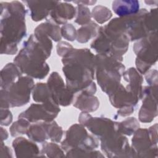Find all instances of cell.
Returning a JSON list of instances; mask_svg holds the SVG:
<instances>
[{
    "label": "cell",
    "mask_w": 158,
    "mask_h": 158,
    "mask_svg": "<svg viewBox=\"0 0 158 158\" xmlns=\"http://www.w3.org/2000/svg\"><path fill=\"white\" fill-rule=\"evenodd\" d=\"M112 57L105 54L96 56L95 70L97 81L101 89L108 95L120 84L121 77L125 72V66Z\"/></svg>",
    "instance_id": "4"
},
{
    "label": "cell",
    "mask_w": 158,
    "mask_h": 158,
    "mask_svg": "<svg viewBox=\"0 0 158 158\" xmlns=\"http://www.w3.org/2000/svg\"><path fill=\"white\" fill-rule=\"evenodd\" d=\"M36 28L47 35L54 41H59L61 40L60 28L58 25L52 20H47L46 22L38 25Z\"/></svg>",
    "instance_id": "23"
},
{
    "label": "cell",
    "mask_w": 158,
    "mask_h": 158,
    "mask_svg": "<svg viewBox=\"0 0 158 158\" xmlns=\"http://www.w3.org/2000/svg\"><path fill=\"white\" fill-rule=\"evenodd\" d=\"M111 104L117 108L132 106L135 107L139 98L125 88L121 83L112 93L109 94Z\"/></svg>",
    "instance_id": "12"
},
{
    "label": "cell",
    "mask_w": 158,
    "mask_h": 158,
    "mask_svg": "<svg viewBox=\"0 0 158 158\" xmlns=\"http://www.w3.org/2000/svg\"><path fill=\"white\" fill-rule=\"evenodd\" d=\"M72 49L73 47L67 42L61 41L57 46V52L59 56L64 57Z\"/></svg>",
    "instance_id": "30"
},
{
    "label": "cell",
    "mask_w": 158,
    "mask_h": 158,
    "mask_svg": "<svg viewBox=\"0 0 158 158\" xmlns=\"http://www.w3.org/2000/svg\"><path fill=\"white\" fill-rule=\"evenodd\" d=\"M34 86V82L31 77L21 76L7 87L2 88L1 108L19 107L27 104L30 101L31 91Z\"/></svg>",
    "instance_id": "5"
},
{
    "label": "cell",
    "mask_w": 158,
    "mask_h": 158,
    "mask_svg": "<svg viewBox=\"0 0 158 158\" xmlns=\"http://www.w3.org/2000/svg\"><path fill=\"white\" fill-rule=\"evenodd\" d=\"M1 124L2 125H5V126L9 125L12 120V115L10 111L8 110V108H1Z\"/></svg>",
    "instance_id": "31"
},
{
    "label": "cell",
    "mask_w": 158,
    "mask_h": 158,
    "mask_svg": "<svg viewBox=\"0 0 158 158\" xmlns=\"http://www.w3.org/2000/svg\"><path fill=\"white\" fill-rule=\"evenodd\" d=\"M146 74V81L149 86L157 85V71L156 70H149Z\"/></svg>",
    "instance_id": "32"
},
{
    "label": "cell",
    "mask_w": 158,
    "mask_h": 158,
    "mask_svg": "<svg viewBox=\"0 0 158 158\" xmlns=\"http://www.w3.org/2000/svg\"><path fill=\"white\" fill-rule=\"evenodd\" d=\"M22 75L20 69L12 63L7 64L1 73V89L7 87L17 80Z\"/></svg>",
    "instance_id": "20"
},
{
    "label": "cell",
    "mask_w": 158,
    "mask_h": 158,
    "mask_svg": "<svg viewBox=\"0 0 158 158\" xmlns=\"http://www.w3.org/2000/svg\"><path fill=\"white\" fill-rule=\"evenodd\" d=\"M112 15V13L109 9L101 5L95 6L91 11V16L100 24L108 21Z\"/></svg>",
    "instance_id": "25"
},
{
    "label": "cell",
    "mask_w": 158,
    "mask_h": 158,
    "mask_svg": "<svg viewBox=\"0 0 158 158\" xmlns=\"http://www.w3.org/2000/svg\"><path fill=\"white\" fill-rule=\"evenodd\" d=\"M12 146L14 148L15 153L19 154V156H36V154L40 153L38 147L34 143L29 141L28 139L23 138H17L13 141Z\"/></svg>",
    "instance_id": "18"
},
{
    "label": "cell",
    "mask_w": 158,
    "mask_h": 158,
    "mask_svg": "<svg viewBox=\"0 0 158 158\" xmlns=\"http://www.w3.org/2000/svg\"><path fill=\"white\" fill-rule=\"evenodd\" d=\"M157 31L149 33L135 43L133 51L136 55V65L143 75H145L157 59Z\"/></svg>",
    "instance_id": "6"
},
{
    "label": "cell",
    "mask_w": 158,
    "mask_h": 158,
    "mask_svg": "<svg viewBox=\"0 0 158 158\" xmlns=\"http://www.w3.org/2000/svg\"><path fill=\"white\" fill-rule=\"evenodd\" d=\"M122 75L125 80L128 83L126 88L141 99L143 91V78L141 75L133 67L125 71Z\"/></svg>",
    "instance_id": "17"
},
{
    "label": "cell",
    "mask_w": 158,
    "mask_h": 158,
    "mask_svg": "<svg viewBox=\"0 0 158 158\" xmlns=\"http://www.w3.org/2000/svg\"><path fill=\"white\" fill-rule=\"evenodd\" d=\"M73 98V106L83 112H94L98 109L99 102L93 94L86 91H80Z\"/></svg>",
    "instance_id": "15"
},
{
    "label": "cell",
    "mask_w": 158,
    "mask_h": 158,
    "mask_svg": "<svg viewBox=\"0 0 158 158\" xmlns=\"http://www.w3.org/2000/svg\"><path fill=\"white\" fill-rule=\"evenodd\" d=\"M0 7L1 54L13 55L17 51V44L27 34V10L17 1L1 2Z\"/></svg>",
    "instance_id": "3"
},
{
    "label": "cell",
    "mask_w": 158,
    "mask_h": 158,
    "mask_svg": "<svg viewBox=\"0 0 158 158\" xmlns=\"http://www.w3.org/2000/svg\"><path fill=\"white\" fill-rule=\"evenodd\" d=\"M61 145L66 151L72 149L92 151L98 148L99 143L94 136L88 133L83 125L75 124L67 131L65 139Z\"/></svg>",
    "instance_id": "7"
},
{
    "label": "cell",
    "mask_w": 158,
    "mask_h": 158,
    "mask_svg": "<svg viewBox=\"0 0 158 158\" xmlns=\"http://www.w3.org/2000/svg\"><path fill=\"white\" fill-rule=\"evenodd\" d=\"M47 85L53 100L59 106H67L73 102L74 94L67 88L63 79L57 72H52L50 75Z\"/></svg>",
    "instance_id": "9"
},
{
    "label": "cell",
    "mask_w": 158,
    "mask_h": 158,
    "mask_svg": "<svg viewBox=\"0 0 158 158\" xmlns=\"http://www.w3.org/2000/svg\"><path fill=\"white\" fill-rule=\"evenodd\" d=\"M157 85L143 88V105L139 112V120L143 123L152 122L157 115Z\"/></svg>",
    "instance_id": "10"
},
{
    "label": "cell",
    "mask_w": 158,
    "mask_h": 158,
    "mask_svg": "<svg viewBox=\"0 0 158 158\" xmlns=\"http://www.w3.org/2000/svg\"><path fill=\"white\" fill-rule=\"evenodd\" d=\"M96 1H73V3H75L77 4H81L83 6H93L96 3Z\"/></svg>",
    "instance_id": "33"
},
{
    "label": "cell",
    "mask_w": 158,
    "mask_h": 158,
    "mask_svg": "<svg viewBox=\"0 0 158 158\" xmlns=\"http://www.w3.org/2000/svg\"><path fill=\"white\" fill-rule=\"evenodd\" d=\"M76 10L77 17L75 22L77 23L85 25L91 22V13L87 7L81 4H77Z\"/></svg>",
    "instance_id": "26"
},
{
    "label": "cell",
    "mask_w": 158,
    "mask_h": 158,
    "mask_svg": "<svg viewBox=\"0 0 158 158\" xmlns=\"http://www.w3.org/2000/svg\"><path fill=\"white\" fill-rule=\"evenodd\" d=\"M48 122H35V123L30 125L27 131V135L33 141L39 143L44 142L46 140L49 139L48 130Z\"/></svg>",
    "instance_id": "19"
},
{
    "label": "cell",
    "mask_w": 158,
    "mask_h": 158,
    "mask_svg": "<svg viewBox=\"0 0 158 158\" xmlns=\"http://www.w3.org/2000/svg\"><path fill=\"white\" fill-rule=\"evenodd\" d=\"M60 108L54 100L42 104H33L22 112L19 118H24L30 123L38 121L51 122L57 117Z\"/></svg>",
    "instance_id": "8"
},
{
    "label": "cell",
    "mask_w": 158,
    "mask_h": 158,
    "mask_svg": "<svg viewBox=\"0 0 158 158\" xmlns=\"http://www.w3.org/2000/svg\"><path fill=\"white\" fill-rule=\"evenodd\" d=\"M77 14L76 7L68 2H59L50 14L52 21L57 25L65 24L72 19Z\"/></svg>",
    "instance_id": "14"
},
{
    "label": "cell",
    "mask_w": 158,
    "mask_h": 158,
    "mask_svg": "<svg viewBox=\"0 0 158 158\" xmlns=\"http://www.w3.org/2000/svg\"><path fill=\"white\" fill-rule=\"evenodd\" d=\"M96 56L88 49H73L64 56L63 72L66 86L73 94L82 91L94 92L93 82Z\"/></svg>",
    "instance_id": "1"
},
{
    "label": "cell",
    "mask_w": 158,
    "mask_h": 158,
    "mask_svg": "<svg viewBox=\"0 0 158 158\" xmlns=\"http://www.w3.org/2000/svg\"><path fill=\"white\" fill-rule=\"evenodd\" d=\"M114 12L120 17L136 14L139 10V2L136 0H117L112 4Z\"/></svg>",
    "instance_id": "16"
},
{
    "label": "cell",
    "mask_w": 158,
    "mask_h": 158,
    "mask_svg": "<svg viewBox=\"0 0 158 158\" xmlns=\"http://www.w3.org/2000/svg\"><path fill=\"white\" fill-rule=\"evenodd\" d=\"M48 130L49 139L54 142H59L62 137L63 130L54 120L48 122Z\"/></svg>",
    "instance_id": "28"
},
{
    "label": "cell",
    "mask_w": 158,
    "mask_h": 158,
    "mask_svg": "<svg viewBox=\"0 0 158 158\" xmlns=\"http://www.w3.org/2000/svg\"><path fill=\"white\" fill-rule=\"evenodd\" d=\"M144 2L149 6H153V5H157L158 1H145Z\"/></svg>",
    "instance_id": "34"
},
{
    "label": "cell",
    "mask_w": 158,
    "mask_h": 158,
    "mask_svg": "<svg viewBox=\"0 0 158 158\" xmlns=\"http://www.w3.org/2000/svg\"><path fill=\"white\" fill-rule=\"evenodd\" d=\"M30 16L33 21L38 22L46 19L58 4L57 1H25Z\"/></svg>",
    "instance_id": "13"
},
{
    "label": "cell",
    "mask_w": 158,
    "mask_h": 158,
    "mask_svg": "<svg viewBox=\"0 0 158 158\" xmlns=\"http://www.w3.org/2000/svg\"><path fill=\"white\" fill-rule=\"evenodd\" d=\"M100 27L94 22H90L77 31V39L79 43H85L98 35Z\"/></svg>",
    "instance_id": "21"
},
{
    "label": "cell",
    "mask_w": 158,
    "mask_h": 158,
    "mask_svg": "<svg viewBox=\"0 0 158 158\" xmlns=\"http://www.w3.org/2000/svg\"><path fill=\"white\" fill-rule=\"evenodd\" d=\"M139 127V124L135 117L127 118L123 122L118 123V131L123 135L128 136L133 134Z\"/></svg>",
    "instance_id": "24"
},
{
    "label": "cell",
    "mask_w": 158,
    "mask_h": 158,
    "mask_svg": "<svg viewBox=\"0 0 158 158\" xmlns=\"http://www.w3.org/2000/svg\"><path fill=\"white\" fill-rule=\"evenodd\" d=\"M33 100L37 102H46L52 101L51 91L46 83H38L33 89Z\"/></svg>",
    "instance_id": "22"
},
{
    "label": "cell",
    "mask_w": 158,
    "mask_h": 158,
    "mask_svg": "<svg viewBox=\"0 0 158 158\" xmlns=\"http://www.w3.org/2000/svg\"><path fill=\"white\" fill-rule=\"evenodd\" d=\"M61 36L69 41H73L76 39L77 32L75 28L72 24H66L62 26L60 29Z\"/></svg>",
    "instance_id": "29"
},
{
    "label": "cell",
    "mask_w": 158,
    "mask_h": 158,
    "mask_svg": "<svg viewBox=\"0 0 158 158\" xmlns=\"http://www.w3.org/2000/svg\"><path fill=\"white\" fill-rule=\"evenodd\" d=\"M30 125V122L28 120L19 118V120L15 122L10 128V132L12 136H17L19 135L26 134Z\"/></svg>",
    "instance_id": "27"
},
{
    "label": "cell",
    "mask_w": 158,
    "mask_h": 158,
    "mask_svg": "<svg viewBox=\"0 0 158 158\" xmlns=\"http://www.w3.org/2000/svg\"><path fill=\"white\" fill-rule=\"evenodd\" d=\"M52 42L44 34H33L23 43V48L14 59L22 73L31 78H44L49 71L46 63L51 52Z\"/></svg>",
    "instance_id": "2"
},
{
    "label": "cell",
    "mask_w": 158,
    "mask_h": 158,
    "mask_svg": "<svg viewBox=\"0 0 158 158\" xmlns=\"http://www.w3.org/2000/svg\"><path fill=\"white\" fill-rule=\"evenodd\" d=\"M133 134L131 149L134 153L157 154V144L152 142L148 129L138 128Z\"/></svg>",
    "instance_id": "11"
}]
</instances>
